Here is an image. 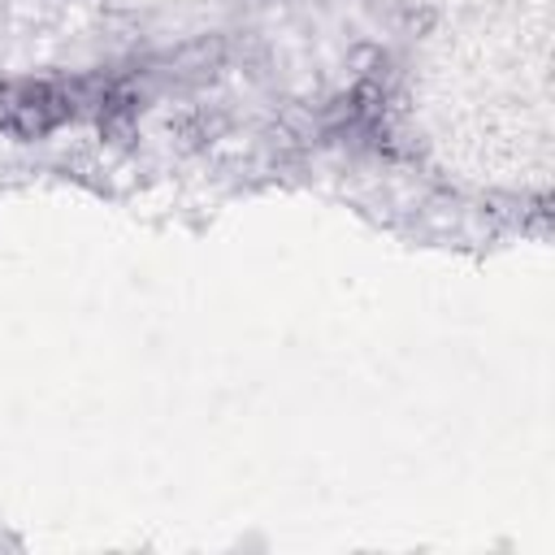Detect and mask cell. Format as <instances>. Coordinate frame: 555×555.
Here are the masks:
<instances>
[{
  "label": "cell",
  "mask_w": 555,
  "mask_h": 555,
  "mask_svg": "<svg viewBox=\"0 0 555 555\" xmlns=\"http://www.w3.org/2000/svg\"><path fill=\"white\" fill-rule=\"evenodd\" d=\"M74 113V100L56 82H4L0 87V130L17 139H43Z\"/></svg>",
  "instance_id": "6da1fadb"
}]
</instances>
